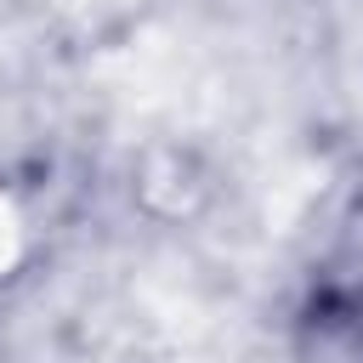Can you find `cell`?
<instances>
[{
	"instance_id": "1",
	"label": "cell",
	"mask_w": 363,
	"mask_h": 363,
	"mask_svg": "<svg viewBox=\"0 0 363 363\" xmlns=\"http://www.w3.org/2000/svg\"><path fill=\"white\" fill-rule=\"evenodd\" d=\"M306 363H363V233H352L306 284L301 301Z\"/></svg>"
}]
</instances>
